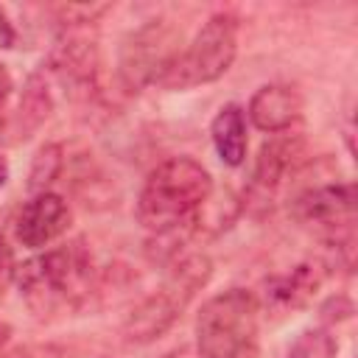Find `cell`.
Returning a JSON list of instances; mask_svg holds the SVG:
<instances>
[{
  "instance_id": "1",
  "label": "cell",
  "mask_w": 358,
  "mask_h": 358,
  "mask_svg": "<svg viewBox=\"0 0 358 358\" xmlns=\"http://www.w3.org/2000/svg\"><path fill=\"white\" fill-rule=\"evenodd\" d=\"M210 196V171L190 157H171L148 173L137 196V221L154 235L176 232L196 221Z\"/></svg>"
},
{
  "instance_id": "2",
  "label": "cell",
  "mask_w": 358,
  "mask_h": 358,
  "mask_svg": "<svg viewBox=\"0 0 358 358\" xmlns=\"http://www.w3.org/2000/svg\"><path fill=\"white\" fill-rule=\"evenodd\" d=\"M20 294L25 305L39 316L62 313L78 308L95 282V266L92 255L81 241L48 249L22 266H17V280Z\"/></svg>"
},
{
  "instance_id": "3",
  "label": "cell",
  "mask_w": 358,
  "mask_h": 358,
  "mask_svg": "<svg viewBox=\"0 0 358 358\" xmlns=\"http://www.w3.org/2000/svg\"><path fill=\"white\" fill-rule=\"evenodd\" d=\"M196 347L201 358H257L260 302L246 288L210 296L196 316Z\"/></svg>"
},
{
  "instance_id": "4",
  "label": "cell",
  "mask_w": 358,
  "mask_h": 358,
  "mask_svg": "<svg viewBox=\"0 0 358 358\" xmlns=\"http://www.w3.org/2000/svg\"><path fill=\"white\" fill-rule=\"evenodd\" d=\"M213 274V263L207 255L201 252H187V255H176L162 285L148 294L145 299H140L131 313L123 322V338L131 344H148L159 336H165L173 322L182 316V310L187 308V302L193 299V294L199 288H204V282Z\"/></svg>"
},
{
  "instance_id": "5",
  "label": "cell",
  "mask_w": 358,
  "mask_h": 358,
  "mask_svg": "<svg viewBox=\"0 0 358 358\" xmlns=\"http://www.w3.org/2000/svg\"><path fill=\"white\" fill-rule=\"evenodd\" d=\"M238 53V20L227 11L213 14L193 42L182 48L179 59L168 70V76L159 81L162 90H190L199 84H210L221 78Z\"/></svg>"
},
{
  "instance_id": "6",
  "label": "cell",
  "mask_w": 358,
  "mask_h": 358,
  "mask_svg": "<svg viewBox=\"0 0 358 358\" xmlns=\"http://www.w3.org/2000/svg\"><path fill=\"white\" fill-rule=\"evenodd\" d=\"M182 53V31L168 20H148L137 31H131L117 56L120 81L137 92L148 84H157L168 76L173 62Z\"/></svg>"
},
{
  "instance_id": "7",
  "label": "cell",
  "mask_w": 358,
  "mask_h": 358,
  "mask_svg": "<svg viewBox=\"0 0 358 358\" xmlns=\"http://www.w3.org/2000/svg\"><path fill=\"white\" fill-rule=\"evenodd\" d=\"M48 67L67 98H90L98 87V42L78 31V25H70V31L50 50Z\"/></svg>"
},
{
  "instance_id": "8",
  "label": "cell",
  "mask_w": 358,
  "mask_h": 358,
  "mask_svg": "<svg viewBox=\"0 0 358 358\" xmlns=\"http://www.w3.org/2000/svg\"><path fill=\"white\" fill-rule=\"evenodd\" d=\"M355 213V190L350 182H324L302 187L291 199V215L305 224L327 232L336 241V229H350Z\"/></svg>"
},
{
  "instance_id": "9",
  "label": "cell",
  "mask_w": 358,
  "mask_h": 358,
  "mask_svg": "<svg viewBox=\"0 0 358 358\" xmlns=\"http://www.w3.org/2000/svg\"><path fill=\"white\" fill-rule=\"evenodd\" d=\"M70 218H73L70 207L59 193L53 190L34 193L14 218V235L28 249H45L48 243H53L59 235L67 232Z\"/></svg>"
},
{
  "instance_id": "10",
  "label": "cell",
  "mask_w": 358,
  "mask_h": 358,
  "mask_svg": "<svg viewBox=\"0 0 358 358\" xmlns=\"http://www.w3.org/2000/svg\"><path fill=\"white\" fill-rule=\"evenodd\" d=\"M249 120L268 134H282L302 117V95L288 84H266L260 87L246 109Z\"/></svg>"
},
{
  "instance_id": "11",
  "label": "cell",
  "mask_w": 358,
  "mask_h": 358,
  "mask_svg": "<svg viewBox=\"0 0 358 358\" xmlns=\"http://www.w3.org/2000/svg\"><path fill=\"white\" fill-rule=\"evenodd\" d=\"M302 154V140L294 134H282L274 137L268 143L260 145V154L255 159V171H252V187L249 193H260L263 199H268L285 179L288 171L296 168V159Z\"/></svg>"
},
{
  "instance_id": "12",
  "label": "cell",
  "mask_w": 358,
  "mask_h": 358,
  "mask_svg": "<svg viewBox=\"0 0 358 358\" xmlns=\"http://www.w3.org/2000/svg\"><path fill=\"white\" fill-rule=\"evenodd\" d=\"M322 285V268L316 263H299L288 274L266 280V305L274 313H291L305 308Z\"/></svg>"
},
{
  "instance_id": "13",
  "label": "cell",
  "mask_w": 358,
  "mask_h": 358,
  "mask_svg": "<svg viewBox=\"0 0 358 358\" xmlns=\"http://www.w3.org/2000/svg\"><path fill=\"white\" fill-rule=\"evenodd\" d=\"M210 137H213V145L221 157V162L238 168L243 165L246 159V115L238 103H227L218 109V115L213 117V126H210Z\"/></svg>"
},
{
  "instance_id": "14",
  "label": "cell",
  "mask_w": 358,
  "mask_h": 358,
  "mask_svg": "<svg viewBox=\"0 0 358 358\" xmlns=\"http://www.w3.org/2000/svg\"><path fill=\"white\" fill-rule=\"evenodd\" d=\"M48 109H50V92L42 81V76H31L25 92H22V101L17 106V131L14 137L17 140H25L31 137V131L39 129V123L48 117Z\"/></svg>"
},
{
  "instance_id": "15",
  "label": "cell",
  "mask_w": 358,
  "mask_h": 358,
  "mask_svg": "<svg viewBox=\"0 0 358 358\" xmlns=\"http://www.w3.org/2000/svg\"><path fill=\"white\" fill-rule=\"evenodd\" d=\"M64 168V148L59 143H45L34 162H31V171H28V190L34 193H45L62 173Z\"/></svg>"
},
{
  "instance_id": "16",
  "label": "cell",
  "mask_w": 358,
  "mask_h": 358,
  "mask_svg": "<svg viewBox=\"0 0 358 358\" xmlns=\"http://www.w3.org/2000/svg\"><path fill=\"white\" fill-rule=\"evenodd\" d=\"M336 352H338V344L333 333L327 327H310L294 338L288 358H336Z\"/></svg>"
},
{
  "instance_id": "17",
  "label": "cell",
  "mask_w": 358,
  "mask_h": 358,
  "mask_svg": "<svg viewBox=\"0 0 358 358\" xmlns=\"http://www.w3.org/2000/svg\"><path fill=\"white\" fill-rule=\"evenodd\" d=\"M14 280H17V260H14L11 246L0 238V296L8 291V285Z\"/></svg>"
},
{
  "instance_id": "18",
  "label": "cell",
  "mask_w": 358,
  "mask_h": 358,
  "mask_svg": "<svg viewBox=\"0 0 358 358\" xmlns=\"http://www.w3.org/2000/svg\"><path fill=\"white\" fill-rule=\"evenodd\" d=\"M14 39H17L14 25H11V20L6 17V11L0 8V50H3V48H11V45H14Z\"/></svg>"
},
{
  "instance_id": "19",
  "label": "cell",
  "mask_w": 358,
  "mask_h": 358,
  "mask_svg": "<svg viewBox=\"0 0 358 358\" xmlns=\"http://www.w3.org/2000/svg\"><path fill=\"white\" fill-rule=\"evenodd\" d=\"M11 90H14V81H11V73L6 70V64H0V106H3V101L11 95Z\"/></svg>"
},
{
  "instance_id": "20",
  "label": "cell",
  "mask_w": 358,
  "mask_h": 358,
  "mask_svg": "<svg viewBox=\"0 0 358 358\" xmlns=\"http://www.w3.org/2000/svg\"><path fill=\"white\" fill-rule=\"evenodd\" d=\"M8 182V162H6V157L0 154V187Z\"/></svg>"
},
{
  "instance_id": "21",
  "label": "cell",
  "mask_w": 358,
  "mask_h": 358,
  "mask_svg": "<svg viewBox=\"0 0 358 358\" xmlns=\"http://www.w3.org/2000/svg\"><path fill=\"white\" fill-rule=\"evenodd\" d=\"M8 336H11V327H8V324H6L3 319H0V347H3L6 341H8Z\"/></svg>"
}]
</instances>
